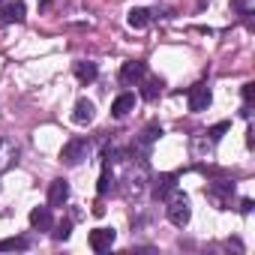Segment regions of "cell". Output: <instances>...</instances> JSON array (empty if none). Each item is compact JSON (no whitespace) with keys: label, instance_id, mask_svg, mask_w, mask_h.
<instances>
[{"label":"cell","instance_id":"30bf717a","mask_svg":"<svg viewBox=\"0 0 255 255\" xmlns=\"http://www.w3.org/2000/svg\"><path fill=\"white\" fill-rule=\"evenodd\" d=\"M24 12H27V9H24L21 0H15V3H6V6H0V27L24 21Z\"/></svg>","mask_w":255,"mask_h":255},{"label":"cell","instance_id":"7a4b0ae2","mask_svg":"<svg viewBox=\"0 0 255 255\" xmlns=\"http://www.w3.org/2000/svg\"><path fill=\"white\" fill-rule=\"evenodd\" d=\"M123 183H126L123 186V195L126 198H138L144 192V183H147V165H144V159L138 162V168H135V162H129V171H126V180Z\"/></svg>","mask_w":255,"mask_h":255},{"label":"cell","instance_id":"8992f818","mask_svg":"<svg viewBox=\"0 0 255 255\" xmlns=\"http://www.w3.org/2000/svg\"><path fill=\"white\" fill-rule=\"evenodd\" d=\"M210 87L204 84V81H198L192 90H189V111H207V105H210Z\"/></svg>","mask_w":255,"mask_h":255},{"label":"cell","instance_id":"6da1fadb","mask_svg":"<svg viewBox=\"0 0 255 255\" xmlns=\"http://www.w3.org/2000/svg\"><path fill=\"white\" fill-rule=\"evenodd\" d=\"M165 216H168V222L177 225V228L189 225L192 210H189V198H186L180 189H171V192L165 195Z\"/></svg>","mask_w":255,"mask_h":255},{"label":"cell","instance_id":"9a60e30c","mask_svg":"<svg viewBox=\"0 0 255 255\" xmlns=\"http://www.w3.org/2000/svg\"><path fill=\"white\" fill-rule=\"evenodd\" d=\"M96 75H99L96 63H90V60H78V63H75V78H78L81 84H93Z\"/></svg>","mask_w":255,"mask_h":255},{"label":"cell","instance_id":"5bb4252c","mask_svg":"<svg viewBox=\"0 0 255 255\" xmlns=\"http://www.w3.org/2000/svg\"><path fill=\"white\" fill-rule=\"evenodd\" d=\"M132 108H135V96H132V93H120V96L111 102V114H114V117H126Z\"/></svg>","mask_w":255,"mask_h":255},{"label":"cell","instance_id":"ffe728a7","mask_svg":"<svg viewBox=\"0 0 255 255\" xmlns=\"http://www.w3.org/2000/svg\"><path fill=\"white\" fill-rule=\"evenodd\" d=\"M69 234H72V219H60L54 237H57V240H69Z\"/></svg>","mask_w":255,"mask_h":255},{"label":"cell","instance_id":"9c48e42d","mask_svg":"<svg viewBox=\"0 0 255 255\" xmlns=\"http://www.w3.org/2000/svg\"><path fill=\"white\" fill-rule=\"evenodd\" d=\"M159 135H162V126H159V123H150L147 129L141 132V138L135 141V153H138V156H147V153H150V144L159 141Z\"/></svg>","mask_w":255,"mask_h":255},{"label":"cell","instance_id":"52a82bcc","mask_svg":"<svg viewBox=\"0 0 255 255\" xmlns=\"http://www.w3.org/2000/svg\"><path fill=\"white\" fill-rule=\"evenodd\" d=\"M66 201H69V183L63 177L51 180V186H48V207H63Z\"/></svg>","mask_w":255,"mask_h":255},{"label":"cell","instance_id":"ba28073f","mask_svg":"<svg viewBox=\"0 0 255 255\" xmlns=\"http://www.w3.org/2000/svg\"><path fill=\"white\" fill-rule=\"evenodd\" d=\"M15 162H18V144L9 138H0V174L9 171Z\"/></svg>","mask_w":255,"mask_h":255},{"label":"cell","instance_id":"4fadbf2b","mask_svg":"<svg viewBox=\"0 0 255 255\" xmlns=\"http://www.w3.org/2000/svg\"><path fill=\"white\" fill-rule=\"evenodd\" d=\"M138 84H141V96H144L147 102H153V99L162 93V87H165V81H162V78H156V75H150V78H141Z\"/></svg>","mask_w":255,"mask_h":255},{"label":"cell","instance_id":"d6986e66","mask_svg":"<svg viewBox=\"0 0 255 255\" xmlns=\"http://www.w3.org/2000/svg\"><path fill=\"white\" fill-rule=\"evenodd\" d=\"M114 189V174H111V162H105L102 177H99V195H108Z\"/></svg>","mask_w":255,"mask_h":255},{"label":"cell","instance_id":"5b68a950","mask_svg":"<svg viewBox=\"0 0 255 255\" xmlns=\"http://www.w3.org/2000/svg\"><path fill=\"white\" fill-rule=\"evenodd\" d=\"M117 240V231L114 228H93L90 231V249L93 252H108Z\"/></svg>","mask_w":255,"mask_h":255},{"label":"cell","instance_id":"3957f363","mask_svg":"<svg viewBox=\"0 0 255 255\" xmlns=\"http://www.w3.org/2000/svg\"><path fill=\"white\" fill-rule=\"evenodd\" d=\"M87 150H90L87 138H72V141H66V144H63L60 159H63L66 165H78V162H84V159H87Z\"/></svg>","mask_w":255,"mask_h":255},{"label":"cell","instance_id":"7402d4cb","mask_svg":"<svg viewBox=\"0 0 255 255\" xmlns=\"http://www.w3.org/2000/svg\"><path fill=\"white\" fill-rule=\"evenodd\" d=\"M240 93H243V102H246V105H249V102H252V99H255V84H252V81H246V84H243V90H240Z\"/></svg>","mask_w":255,"mask_h":255},{"label":"cell","instance_id":"ac0fdd59","mask_svg":"<svg viewBox=\"0 0 255 255\" xmlns=\"http://www.w3.org/2000/svg\"><path fill=\"white\" fill-rule=\"evenodd\" d=\"M30 243L27 237H6V240H0V252H24Z\"/></svg>","mask_w":255,"mask_h":255},{"label":"cell","instance_id":"44dd1931","mask_svg":"<svg viewBox=\"0 0 255 255\" xmlns=\"http://www.w3.org/2000/svg\"><path fill=\"white\" fill-rule=\"evenodd\" d=\"M228 129H231V123H216V126H210V129H207V135H210V141H219Z\"/></svg>","mask_w":255,"mask_h":255},{"label":"cell","instance_id":"277c9868","mask_svg":"<svg viewBox=\"0 0 255 255\" xmlns=\"http://www.w3.org/2000/svg\"><path fill=\"white\" fill-rule=\"evenodd\" d=\"M144 75H147V63L144 60H126L120 66V81L123 84H138Z\"/></svg>","mask_w":255,"mask_h":255},{"label":"cell","instance_id":"e0dca14e","mask_svg":"<svg viewBox=\"0 0 255 255\" xmlns=\"http://www.w3.org/2000/svg\"><path fill=\"white\" fill-rule=\"evenodd\" d=\"M126 21H129L132 30H141V27L150 24V12H147V9H132L129 15H126Z\"/></svg>","mask_w":255,"mask_h":255},{"label":"cell","instance_id":"603a6c76","mask_svg":"<svg viewBox=\"0 0 255 255\" xmlns=\"http://www.w3.org/2000/svg\"><path fill=\"white\" fill-rule=\"evenodd\" d=\"M0 3H3V0H0Z\"/></svg>","mask_w":255,"mask_h":255},{"label":"cell","instance_id":"8fae6325","mask_svg":"<svg viewBox=\"0 0 255 255\" xmlns=\"http://www.w3.org/2000/svg\"><path fill=\"white\" fill-rule=\"evenodd\" d=\"M171 189H177V177L174 174H159V177H153V186H150V192H153V198L159 201H165V195L171 192Z\"/></svg>","mask_w":255,"mask_h":255},{"label":"cell","instance_id":"2e32d148","mask_svg":"<svg viewBox=\"0 0 255 255\" xmlns=\"http://www.w3.org/2000/svg\"><path fill=\"white\" fill-rule=\"evenodd\" d=\"M30 225L36 231H48L51 228V207H33L30 210Z\"/></svg>","mask_w":255,"mask_h":255},{"label":"cell","instance_id":"7c38bea8","mask_svg":"<svg viewBox=\"0 0 255 255\" xmlns=\"http://www.w3.org/2000/svg\"><path fill=\"white\" fill-rule=\"evenodd\" d=\"M93 114H96V108H93V102H90V99H78V102H75V108H72V120H75V123H81V126H87V123L93 120Z\"/></svg>","mask_w":255,"mask_h":255}]
</instances>
